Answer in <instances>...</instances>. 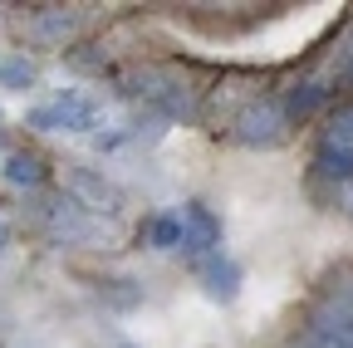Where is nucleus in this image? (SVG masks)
<instances>
[{
  "instance_id": "nucleus-1",
  "label": "nucleus",
  "mask_w": 353,
  "mask_h": 348,
  "mask_svg": "<svg viewBox=\"0 0 353 348\" xmlns=\"http://www.w3.org/2000/svg\"><path fill=\"white\" fill-rule=\"evenodd\" d=\"M123 94H128V99H143V103H148L152 113H162V118H182V123H192V118L201 113L196 89H192L187 79L167 74V69H143V74H132Z\"/></svg>"
},
{
  "instance_id": "nucleus-2",
  "label": "nucleus",
  "mask_w": 353,
  "mask_h": 348,
  "mask_svg": "<svg viewBox=\"0 0 353 348\" xmlns=\"http://www.w3.org/2000/svg\"><path fill=\"white\" fill-rule=\"evenodd\" d=\"M25 123L39 127V133H88V127H99V103L88 94H79V89H64L50 103L30 108Z\"/></svg>"
},
{
  "instance_id": "nucleus-3",
  "label": "nucleus",
  "mask_w": 353,
  "mask_h": 348,
  "mask_svg": "<svg viewBox=\"0 0 353 348\" xmlns=\"http://www.w3.org/2000/svg\"><path fill=\"white\" fill-rule=\"evenodd\" d=\"M285 127H290V118H285L280 99H255V103H245V108L236 113L231 138L245 143V147H270V143L285 138Z\"/></svg>"
},
{
  "instance_id": "nucleus-4",
  "label": "nucleus",
  "mask_w": 353,
  "mask_h": 348,
  "mask_svg": "<svg viewBox=\"0 0 353 348\" xmlns=\"http://www.w3.org/2000/svg\"><path fill=\"white\" fill-rule=\"evenodd\" d=\"M39 226L50 231L54 240H64V245H74V240H94V236H99L94 211H83L74 196H44V201H39Z\"/></svg>"
},
{
  "instance_id": "nucleus-5",
  "label": "nucleus",
  "mask_w": 353,
  "mask_h": 348,
  "mask_svg": "<svg viewBox=\"0 0 353 348\" xmlns=\"http://www.w3.org/2000/svg\"><path fill=\"white\" fill-rule=\"evenodd\" d=\"M182 260L187 265H196V260H206V255H216L221 250V221L211 216V206H201V201H187L182 211Z\"/></svg>"
},
{
  "instance_id": "nucleus-6",
  "label": "nucleus",
  "mask_w": 353,
  "mask_h": 348,
  "mask_svg": "<svg viewBox=\"0 0 353 348\" xmlns=\"http://www.w3.org/2000/svg\"><path fill=\"white\" fill-rule=\"evenodd\" d=\"M69 192L83 211H118L123 206V192L113 182H103L99 172H88V167H74L69 172Z\"/></svg>"
},
{
  "instance_id": "nucleus-7",
  "label": "nucleus",
  "mask_w": 353,
  "mask_h": 348,
  "mask_svg": "<svg viewBox=\"0 0 353 348\" xmlns=\"http://www.w3.org/2000/svg\"><path fill=\"white\" fill-rule=\"evenodd\" d=\"M192 270L206 280V289H211L216 299H236V294H241V265H236V260H231L226 250H216V255L196 260Z\"/></svg>"
},
{
  "instance_id": "nucleus-8",
  "label": "nucleus",
  "mask_w": 353,
  "mask_h": 348,
  "mask_svg": "<svg viewBox=\"0 0 353 348\" xmlns=\"http://www.w3.org/2000/svg\"><path fill=\"white\" fill-rule=\"evenodd\" d=\"M74 30H79V15L74 10H39L30 20V39H39V45H64Z\"/></svg>"
},
{
  "instance_id": "nucleus-9",
  "label": "nucleus",
  "mask_w": 353,
  "mask_h": 348,
  "mask_svg": "<svg viewBox=\"0 0 353 348\" xmlns=\"http://www.w3.org/2000/svg\"><path fill=\"white\" fill-rule=\"evenodd\" d=\"M6 182L10 187H25V192H39L44 182H50V172H44V162L34 152H10L6 157Z\"/></svg>"
},
{
  "instance_id": "nucleus-10",
  "label": "nucleus",
  "mask_w": 353,
  "mask_h": 348,
  "mask_svg": "<svg viewBox=\"0 0 353 348\" xmlns=\"http://www.w3.org/2000/svg\"><path fill=\"white\" fill-rule=\"evenodd\" d=\"M329 99V89H324V83H314V79H304V83H294V89L280 99V108H285V118L294 123V118H309V113H314L319 103Z\"/></svg>"
},
{
  "instance_id": "nucleus-11",
  "label": "nucleus",
  "mask_w": 353,
  "mask_h": 348,
  "mask_svg": "<svg viewBox=\"0 0 353 348\" xmlns=\"http://www.w3.org/2000/svg\"><path fill=\"white\" fill-rule=\"evenodd\" d=\"M314 172L329 182H353V147H339V143H324L314 152Z\"/></svg>"
},
{
  "instance_id": "nucleus-12",
  "label": "nucleus",
  "mask_w": 353,
  "mask_h": 348,
  "mask_svg": "<svg viewBox=\"0 0 353 348\" xmlns=\"http://www.w3.org/2000/svg\"><path fill=\"white\" fill-rule=\"evenodd\" d=\"M34 79H39L34 59H25V54H6V59H0V89L25 94V89H34Z\"/></svg>"
},
{
  "instance_id": "nucleus-13",
  "label": "nucleus",
  "mask_w": 353,
  "mask_h": 348,
  "mask_svg": "<svg viewBox=\"0 0 353 348\" xmlns=\"http://www.w3.org/2000/svg\"><path fill=\"white\" fill-rule=\"evenodd\" d=\"M148 245L152 250H176V245H182V216H176V211H157L148 221Z\"/></svg>"
},
{
  "instance_id": "nucleus-14",
  "label": "nucleus",
  "mask_w": 353,
  "mask_h": 348,
  "mask_svg": "<svg viewBox=\"0 0 353 348\" xmlns=\"http://www.w3.org/2000/svg\"><path fill=\"white\" fill-rule=\"evenodd\" d=\"M324 143H339V147H353V108L334 118V127H329V138H324Z\"/></svg>"
},
{
  "instance_id": "nucleus-15",
  "label": "nucleus",
  "mask_w": 353,
  "mask_h": 348,
  "mask_svg": "<svg viewBox=\"0 0 353 348\" xmlns=\"http://www.w3.org/2000/svg\"><path fill=\"white\" fill-rule=\"evenodd\" d=\"M329 304H339L343 314H353V280H339V285L329 289Z\"/></svg>"
},
{
  "instance_id": "nucleus-16",
  "label": "nucleus",
  "mask_w": 353,
  "mask_h": 348,
  "mask_svg": "<svg viewBox=\"0 0 353 348\" xmlns=\"http://www.w3.org/2000/svg\"><path fill=\"white\" fill-rule=\"evenodd\" d=\"M339 79H343V83H353V45H348V50H343V59H339Z\"/></svg>"
}]
</instances>
